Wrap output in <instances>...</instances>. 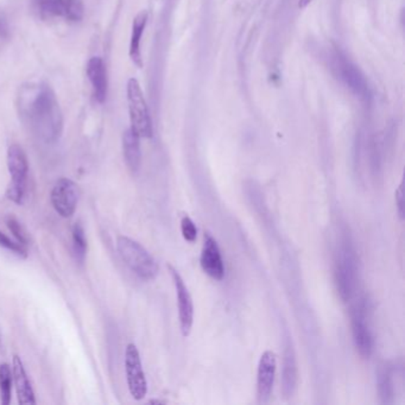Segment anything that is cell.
Returning a JSON list of instances; mask_svg holds the SVG:
<instances>
[{
  "mask_svg": "<svg viewBox=\"0 0 405 405\" xmlns=\"http://www.w3.org/2000/svg\"><path fill=\"white\" fill-rule=\"evenodd\" d=\"M22 115L33 131L47 143L60 138L63 130V117L56 95L48 85H29L22 90Z\"/></svg>",
  "mask_w": 405,
  "mask_h": 405,
  "instance_id": "6da1fadb",
  "label": "cell"
},
{
  "mask_svg": "<svg viewBox=\"0 0 405 405\" xmlns=\"http://www.w3.org/2000/svg\"><path fill=\"white\" fill-rule=\"evenodd\" d=\"M327 60L333 75L342 82L353 94L364 101L371 99V90L364 74L341 50L338 48L329 50Z\"/></svg>",
  "mask_w": 405,
  "mask_h": 405,
  "instance_id": "7a4b0ae2",
  "label": "cell"
},
{
  "mask_svg": "<svg viewBox=\"0 0 405 405\" xmlns=\"http://www.w3.org/2000/svg\"><path fill=\"white\" fill-rule=\"evenodd\" d=\"M117 250L130 270L145 281L155 279L158 274V264L140 242L124 235L117 238Z\"/></svg>",
  "mask_w": 405,
  "mask_h": 405,
  "instance_id": "3957f363",
  "label": "cell"
},
{
  "mask_svg": "<svg viewBox=\"0 0 405 405\" xmlns=\"http://www.w3.org/2000/svg\"><path fill=\"white\" fill-rule=\"evenodd\" d=\"M356 259L353 246L345 240L336 256L334 283L340 299L348 302L356 289Z\"/></svg>",
  "mask_w": 405,
  "mask_h": 405,
  "instance_id": "277c9868",
  "label": "cell"
},
{
  "mask_svg": "<svg viewBox=\"0 0 405 405\" xmlns=\"http://www.w3.org/2000/svg\"><path fill=\"white\" fill-rule=\"evenodd\" d=\"M127 104L131 119V129L143 138H151L152 122L147 101L144 98L143 90L140 82L135 78H130L127 82Z\"/></svg>",
  "mask_w": 405,
  "mask_h": 405,
  "instance_id": "5b68a950",
  "label": "cell"
},
{
  "mask_svg": "<svg viewBox=\"0 0 405 405\" xmlns=\"http://www.w3.org/2000/svg\"><path fill=\"white\" fill-rule=\"evenodd\" d=\"M125 372L132 397L135 401H142L147 396V383L140 352L135 344L127 345L125 349Z\"/></svg>",
  "mask_w": 405,
  "mask_h": 405,
  "instance_id": "8992f818",
  "label": "cell"
},
{
  "mask_svg": "<svg viewBox=\"0 0 405 405\" xmlns=\"http://www.w3.org/2000/svg\"><path fill=\"white\" fill-rule=\"evenodd\" d=\"M51 205L62 217H73L78 202V188L69 179H60L53 185L50 195Z\"/></svg>",
  "mask_w": 405,
  "mask_h": 405,
  "instance_id": "52a82bcc",
  "label": "cell"
},
{
  "mask_svg": "<svg viewBox=\"0 0 405 405\" xmlns=\"http://www.w3.org/2000/svg\"><path fill=\"white\" fill-rule=\"evenodd\" d=\"M168 270L172 274V282L176 289L177 304H179V319H180L182 336H188L192 331L194 322V306L188 288L185 287L183 279L174 266L168 264Z\"/></svg>",
  "mask_w": 405,
  "mask_h": 405,
  "instance_id": "ba28073f",
  "label": "cell"
},
{
  "mask_svg": "<svg viewBox=\"0 0 405 405\" xmlns=\"http://www.w3.org/2000/svg\"><path fill=\"white\" fill-rule=\"evenodd\" d=\"M277 359L272 351H266L261 356L257 372V398L259 403H266L274 389Z\"/></svg>",
  "mask_w": 405,
  "mask_h": 405,
  "instance_id": "9c48e42d",
  "label": "cell"
},
{
  "mask_svg": "<svg viewBox=\"0 0 405 405\" xmlns=\"http://www.w3.org/2000/svg\"><path fill=\"white\" fill-rule=\"evenodd\" d=\"M353 341L356 351L363 358L368 359L372 354L373 340L371 331L366 322V308L364 304L356 306L352 314Z\"/></svg>",
  "mask_w": 405,
  "mask_h": 405,
  "instance_id": "30bf717a",
  "label": "cell"
},
{
  "mask_svg": "<svg viewBox=\"0 0 405 405\" xmlns=\"http://www.w3.org/2000/svg\"><path fill=\"white\" fill-rule=\"evenodd\" d=\"M200 264L202 270L208 274L210 279H220L225 276L224 259L221 257L220 249L217 242L209 233L205 234V242L201 251Z\"/></svg>",
  "mask_w": 405,
  "mask_h": 405,
  "instance_id": "8fae6325",
  "label": "cell"
},
{
  "mask_svg": "<svg viewBox=\"0 0 405 405\" xmlns=\"http://www.w3.org/2000/svg\"><path fill=\"white\" fill-rule=\"evenodd\" d=\"M8 169L11 176L10 185L26 189L29 162L23 147L18 144H13L8 150Z\"/></svg>",
  "mask_w": 405,
  "mask_h": 405,
  "instance_id": "7c38bea8",
  "label": "cell"
},
{
  "mask_svg": "<svg viewBox=\"0 0 405 405\" xmlns=\"http://www.w3.org/2000/svg\"><path fill=\"white\" fill-rule=\"evenodd\" d=\"M13 381L16 388L18 403L22 405L36 404V398L33 392V385L30 381L28 373L25 371L24 364L19 356H13Z\"/></svg>",
  "mask_w": 405,
  "mask_h": 405,
  "instance_id": "4fadbf2b",
  "label": "cell"
},
{
  "mask_svg": "<svg viewBox=\"0 0 405 405\" xmlns=\"http://www.w3.org/2000/svg\"><path fill=\"white\" fill-rule=\"evenodd\" d=\"M87 76L90 78L93 94L98 103H105L107 97V73L103 58H92L87 65Z\"/></svg>",
  "mask_w": 405,
  "mask_h": 405,
  "instance_id": "5bb4252c",
  "label": "cell"
},
{
  "mask_svg": "<svg viewBox=\"0 0 405 405\" xmlns=\"http://www.w3.org/2000/svg\"><path fill=\"white\" fill-rule=\"evenodd\" d=\"M297 384V364L295 358L294 349L288 345L284 352L282 370V392L284 397L292 396Z\"/></svg>",
  "mask_w": 405,
  "mask_h": 405,
  "instance_id": "9a60e30c",
  "label": "cell"
},
{
  "mask_svg": "<svg viewBox=\"0 0 405 405\" xmlns=\"http://www.w3.org/2000/svg\"><path fill=\"white\" fill-rule=\"evenodd\" d=\"M140 135L132 129L124 132L123 151L124 158L126 165L131 172H138L142 162V151H140Z\"/></svg>",
  "mask_w": 405,
  "mask_h": 405,
  "instance_id": "2e32d148",
  "label": "cell"
},
{
  "mask_svg": "<svg viewBox=\"0 0 405 405\" xmlns=\"http://www.w3.org/2000/svg\"><path fill=\"white\" fill-rule=\"evenodd\" d=\"M147 13L142 11L135 16L132 24L131 42H130V58L138 68L143 67V58L140 53V42L143 37L144 30L147 26Z\"/></svg>",
  "mask_w": 405,
  "mask_h": 405,
  "instance_id": "e0dca14e",
  "label": "cell"
},
{
  "mask_svg": "<svg viewBox=\"0 0 405 405\" xmlns=\"http://www.w3.org/2000/svg\"><path fill=\"white\" fill-rule=\"evenodd\" d=\"M378 392L383 404L393 403L392 371L388 365L381 366L378 371Z\"/></svg>",
  "mask_w": 405,
  "mask_h": 405,
  "instance_id": "ac0fdd59",
  "label": "cell"
},
{
  "mask_svg": "<svg viewBox=\"0 0 405 405\" xmlns=\"http://www.w3.org/2000/svg\"><path fill=\"white\" fill-rule=\"evenodd\" d=\"M83 3L82 0H60V17L67 21L80 22L83 18Z\"/></svg>",
  "mask_w": 405,
  "mask_h": 405,
  "instance_id": "d6986e66",
  "label": "cell"
},
{
  "mask_svg": "<svg viewBox=\"0 0 405 405\" xmlns=\"http://www.w3.org/2000/svg\"><path fill=\"white\" fill-rule=\"evenodd\" d=\"M13 391V370L8 364L0 365V402L3 405L10 404Z\"/></svg>",
  "mask_w": 405,
  "mask_h": 405,
  "instance_id": "ffe728a7",
  "label": "cell"
},
{
  "mask_svg": "<svg viewBox=\"0 0 405 405\" xmlns=\"http://www.w3.org/2000/svg\"><path fill=\"white\" fill-rule=\"evenodd\" d=\"M72 234H73L74 256H75L76 262L82 264L86 259L87 240L86 235H85V229H83L80 222L74 225Z\"/></svg>",
  "mask_w": 405,
  "mask_h": 405,
  "instance_id": "44dd1931",
  "label": "cell"
},
{
  "mask_svg": "<svg viewBox=\"0 0 405 405\" xmlns=\"http://www.w3.org/2000/svg\"><path fill=\"white\" fill-rule=\"evenodd\" d=\"M33 10L42 18L60 17V0H31Z\"/></svg>",
  "mask_w": 405,
  "mask_h": 405,
  "instance_id": "7402d4cb",
  "label": "cell"
},
{
  "mask_svg": "<svg viewBox=\"0 0 405 405\" xmlns=\"http://www.w3.org/2000/svg\"><path fill=\"white\" fill-rule=\"evenodd\" d=\"M6 225L8 229L13 232V237L16 238L17 242H21L22 245L28 246L30 242V237L26 229L22 226L21 222L17 220L13 215L6 217Z\"/></svg>",
  "mask_w": 405,
  "mask_h": 405,
  "instance_id": "603a6c76",
  "label": "cell"
},
{
  "mask_svg": "<svg viewBox=\"0 0 405 405\" xmlns=\"http://www.w3.org/2000/svg\"><path fill=\"white\" fill-rule=\"evenodd\" d=\"M0 246L4 247L6 250L11 251L13 254H17L18 257H28V249L26 246L22 245L21 242H13L6 234L0 231Z\"/></svg>",
  "mask_w": 405,
  "mask_h": 405,
  "instance_id": "cb8c5ba5",
  "label": "cell"
},
{
  "mask_svg": "<svg viewBox=\"0 0 405 405\" xmlns=\"http://www.w3.org/2000/svg\"><path fill=\"white\" fill-rule=\"evenodd\" d=\"M181 232H182L184 240H187L188 242H194L197 240V226L194 224V221L190 217H187V215H184L181 219Z\"/></svg>",
  "mask_w": 405,
  "mask_h": 405,
  "instance_id": "d4e9b609",
  "label": "cell"
},
{
  "mask_svg": "<svg viewBox=\"0 0 405 405\" xmlns=\"http://www.w3.org/2000/svg\"><path fill=\"white\" fill-rule=\"evenodd\" d=\"M395 200H396V207H397V213L401 217V220L404 219V181H402L401 184L398 185L397 190L395 192Z\"/></svg>",
  "mask_w": 405,
  "mask_h": 405,
  "instance_id": "484cf974",
  "label": "cell"
},
{
  "mask_svg": "<svg viewBox=\"0 0 405 405\" xmlns=\"http://www.w3.org/2000/svg\"><path fill=\"white\" fill-rule=\"evenodd\" d=\"M8 36V24L6 17L0 13V37L1 38H6Z\"/></svg>",
  "mask_w": 405,
  "mask_h": 405,
  "instance_id": "4316f807",
  "label": "cell"
},
{
  "mask_svg": "<svg viewBox=\"0 0 405 405\" xmlns=\"http://www.w3.org/2000/svg\"><path fill=\"white\" fill-rule=\"evenodd\" d=\"M311 1H313V0H299V8H306L308 5L311 4Z\"/></svg>",
  "mask_w": 405,
  "mask_h": 405,
  "instance_id": "83f0119b",
  "label": "cell"
}]
</instances>
